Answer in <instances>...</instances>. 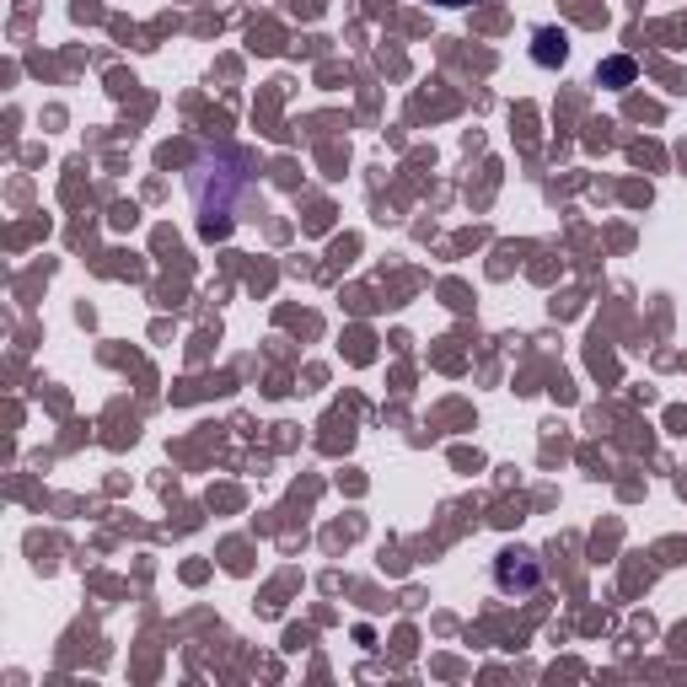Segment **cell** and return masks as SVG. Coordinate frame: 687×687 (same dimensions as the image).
<instances>
[{
	"instance_id": "1",
	"label": "cell",
	"mask_w": 687,
	"mask_h": 687,
	"mask_svg": "<svg viewBox=\"0 0 687 687\" xmlns=\"http://www.w3.org/2000/svg\"><path fill=\"white\" fill-rule=\"evenodd\" d=\"M538 580H542V565L532 553H516V548L500 553V565H494V586H500V591H532Z\"/></svg>"
},
{
	"instance_id": "2",
	"label": "cell",
	"mask_w": 687,
	"mask_h": 687,
	"mask_svg": "<svg viewBox=\"0 0 687 687\" xmlns=\"http://www.w3.org/2000/svg\"><path fill=\"white\" fill-rule=\"evenodd\" d=\"M532 43H538V49H532V55H538V65H565L569 60V38L559 28H538V38H532Z\"/></svg>"
},
{
	"instance_id": "3",
	"label": "cell",
	"mask_w": 687,
	"mask_h": 687,
	"mask_svg": "<svg viewBox=\"0 0 687 687\" xmlns=\"http://www.w3.org/2000/svg\"><path fill=\"white\" fill-rule=\"evenodd\" d=\"M601 76H607V81H628V76H634V65H628V60H612L607 70H601Z\"/></svg>"
},
{
	"instance_id": "4",
	"label": "cell",
	"mask_w": 687,
	"mask_h": 687,
	"mask_svg": "<svg viewBox=\"0 0 687 687\" xmlns=\"http://www.w3.org/2000/svg\"><path fill=\"white\" fill-rule=\"evenodd\" d=\"M435 6H468V0H435Z\"/></svg>"
}]
</instances>
